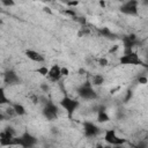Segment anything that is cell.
<instances>
[{
  "label": "cell",
  "instance_id": "9a60e30c",
  "mask_svg": "<svg viewBox=\"0 0 148 148\" xmlns=\"http://www.w3.org/2000/svg\"><path fill=\"white\" fill-rule=\"evenodd\" d=\"M98 34H99L102 37L106 38V39H114V38H116V35H114L108 27H103V28L98 29Z\"/></svg>",
  "mask_w": 148,
  "mask_h": 148
},
{
  "label": "cell",
  "instance_id": "f1b7e54d",
  "mask_svg": "<svg viewBox=\"0 0 148 148\" xmlns=\"http://www.w3.org/2000/svg\"><path fill=\"white\" fill-rule=\"evenodd\" d=\"M5 131H6V132H8V133H10V134H12V135H14V136H17L16 131H15V128H14L13 126H6V127H5Z\"/></svg>",
  "mask_w": 148,
  "mask_h": 148
},
{
  "label": "cell",
  "instance_id": "2e32d148",
  "mask_svg": "<svg viewBox=\"0 0 148 148\" xmlns=\"http://www.w3.org/2000/svg\"><path fill=\"white\" fill-rule=\"evenodd\" d=\"M12 106L14 108V110H15L17 116L21 117V116H25L27 114V110H25V108L22 104H20V103H12Z\"/></svg>",
  "mask_w": 148,
  "mask_h": 148
},
{
  "label": "cell",
  "instance_id": "8d00e7d4",
  "mask_svg": "<svg viewBox=\"0 0 148 148\" xmlns=\"http://www.w3.org/2000/svg\"><path fill=\"white\" fill-rule=\"evenodd\" d=\"M84 72H86V71H84L83 68H80V69H79V73H80V74H82V73H84Z\"/></svg>",
  "mask_w": 148,
  "mask_h": 148
},
{
  "label": "cell",
  "instance_id": "74e56055",
  "mask_svg": "<svg viewBox=\"0 0 148 148\" xmlns=\"http://www.w3.org/2000/svg\"><path fill=\"white\" fill-rule=\"evenodd\" d=\"M141 3H143V5H146V6H148V1H147V0H146V1H142Z\"/></svg>",
  "mask_w": 148,
  "mask_h": 148
},
{
  "label": "cell",
  "instance_id": "7a4b0ae2",
  "mask_svg": "<svg viewBox=\"0 0 148 148\" xmlns=\"http://www.w3.org/2000/svg\"><path fill=\"white\" fill-rule=\"evenodd\" d=\"M119 64L124 65V66H143V67H148L147 64H145L141 58L139 57V54L136 52H131L127 54H123L119 58Z\"/></svg>",
  "mask_w": 148,
  "mask_h": 148
},
{
  "label": "cell",
  "instance_id": "f35d334b",
  "mask_svg": "<svg viewBox=\"0 0 148 148\" xmlns=\"http://www.w3.org/2000/svg\"><path fill=\"white\" fill-rule=\"evenodd\" d=\"M145 139H146V140L148 141V133H147V135H146V138H145Z\"/></svg>",
  "mask_w": 148,
  "mask_h": 148
},
{
  "label": "cell",
  "instance_id": "d6986e66",
  "mask_svg": "<svg viewBox=\"0 0 148 148\" xmlns=\"http://www.w3.org/2000/svg\"><path fill=\"white\" fill-rule=\"evenodd\" d=\"M3 112L9 117V119L10 118H14V117H16L17 114H16V112H15V110H14V108L12 106V105H7L6 106V109L3 110Z\"/></svg>",
  "mask_w": 148,
  "mask_h": 148
},
{
  "label": "cell",
  "instance_id": "d590c367",
  "mask_svg": "<svg viewBox=\"0 0 148 148\" xmlns=\"http://www.w3.org/2000/svg\"><path fill=\"white\" fill-rule=\"evenodd\" d=\"M95 148H104V146H103V145H101V143H98V145H97Z\"/></svg>",
  "mask_w": 148,
  "mask_h": 148
},
{
  "label": "cell",
  "instance_id": "603a6c76",
  "mask_svg": "<svg viewBox=\"0 0 148 148\" xmlns=\"http://www.w3.org/2000/svg\"><path fill=\"white\" fill-rule=\"evenodd\" d=\"M133 148H148V141L145 139V140H141L139 141Z\"/></svg>",
  "mask_w": 148,
  "mask_h": 148
},
{
  "label": "cell",
  "instance_id": "6da1fadb",
  "mask_svg": "<svg viewBox=\"0 0 148 148\" xmlns=\"http://www.w3.org/2000/svg\"><path fill=\"white\" fill-rule=\"evenodd\" d=\"M77 95L81 98L87 99V101H95L98 98V95H97L96 90L92 88V83L89 80L86 81L83 84H81L77 88Z\"/></svg>",
  "mask_w": 148,
  "mask_h": 148
},
{
  "label": "cell",
  "instance_id": "5b68a950",
  "mask_svg": "<svg viewBox=\"0 0 148 148\" xmlns=\"http://www.w3.org/2000/svg\"><path fill=\"white\" fill-rule=\"evenodd\" d=\"M123 45H124V49H125V52L124 54H127V53H131L133 52V47L134 46H138L140 45V40H139V37L136 36V34L134 32H131L128 35H125L123 38Z\"/></svg>",
  "mask_w": 148,
  "mask_h": 148
},
{
  "label": "cell",
  "instance_id": "4dcf8cb0",
  "mask_svg": "<svg viewBox=\"0 0 148 148\" xmlns=\"http://www.w3.org/2000/svg\"><path fill=\"white\" fill-rule=\"evenodd\" d=\"M60 71H61V75H62V76H68V75H69V69H68L67 67L64 66V67H61Z\"/></svg>",
  "mask_w": 148,
  "mask_h": 148
},
{
  "label": "cell",
  "instance_id": "ba28073f",
  "mask_svg": "<svg viewBox=\"0 0 148 148\" xmlns=\"http://www.w3.org/2000/svg\"><path fill=\"white\" fill-rule=\"evenodd\" d=\"M42 113H43V116L47 120H54L58 117V106L53 102L47 101V103L44 104V108L42 110Z\"/></svg>",
  "mask_w": 148,
  "mask_h": 148
},
{
  "label": "cell",
  "instance_id": "ffe728a7",
  "mask_svg": "<svg viewBox=\"0 0 148 148\" xmlns=\"http://www.w3.org/2000/svg\"><path fill=\"white\" fill-rule=\"evenodd\" d=\"M62 14H65V15L69 16V17H71V18H73V20L77 17V14H76V12H75L73 8H68V9L62 10Z\"/></svg>",
  "mask_w": 148,
  "mask_h": 148
},
{
  "label": "cell",
  "instance_id": "7c38bea8",
  "mask_svg": "<svg viewBox=\"0 0 148 148\" xmlns=\"http://www.w3.org/2000/svg\"><path fill=\"white\" fill-rule=\"evenodd\" d=\"M14 135H12L10 133L6 132L5 130L1 131L0 133V145L2 147H9V146H14Z\"/></svg>",
  "mask_w": 148,
  "mask_h": 148
},
{
  "label": "cell",
  "instance_id": "ac0fdd59",
  "mask_svg": "<svg viewBox=\"0 0 148 148\" xmlns=\"http://www.w3.org/2000/svg\"><path fill=\"white\" fill-rule=\"evenodd\" d=\"M0 104H1V105H5V104H7V105H12L9 98L6 96V92H5L3 87L0 88Z\"/></svg>",
  "mask_w": 148,
  "mask_h": 148
},
{
  "label": "cell",
  "instance_id": "e0dca14e",
  "mask_svg": "<svg viewBox=\"0 0 148 148\" xmlns=\"http://www.w3.org/2000/svg\"><path fill=\"white\" fill-rule=\"evenodd\" d=\"M104 81H105V79H104V76L102 74H95L92 76V79H91L92 86H102L104 83Z\"/></svg>",
  "mask_w": 148,
  "mask_h": 148
},
{
  "label": "cell",
  "instance_id": "1f68e13d",
  "mask_svg": "<svg viewBox=\"0 0 148 148\" xmlns=\"http://www.w3.org/2000/svg\"><path fill=\"white\" fill-rule=\"evenodd\" d=\"M118 50H119V45H117V44H116V45H113V46L109 50V53H111V54H112V53H116Z\"/></svg>",
  "mask_w": 148,
  "mask_h": 148
},
{
  "label": "cell",
  "instance_id": "e575fe53",
  "mask_svg": "<svg viewBox=\"0 0 148 148\" xmlns=\"http://www.w3.org/2000/svg\"><path fill=\"white\" fill-rule=\"evenodd\" d=\"M112 148H125L124 145H119V146H112Z\"/></svg>",
  "mask_w": 148,
  "mask_h": 148
},
{
  "label": "cell",
  "instance_id": "83f0119b",
  "mask_svg": "<svg viewBox=\"0 0 148 148\" xmlns=\"http://www.w3.org/2000/svg\"><path fill=\"white\" fill-rule=\"evenodd\" d=\"M98 65H99V66H102V67H105V66H108V65H109V60H108L106 58L102 57V58H99V59H98Z\"/></svg>",
  "mask_w": 148,
  "mask_h": 148
},
{
  "label": "cell",
  "instance_id": "5bb4252c",
  "mask_svg": "<svg viewBox=\"0 0 148 148\" xmlns=\"http://www.w3.org/2000/svg\"><path fill=\"white\" fill-rule=\"evenodd\" d=\"M110 120V116L106 112V108L105 105H98V110H97V121L98 123H108Z\"/></svg>",
  "mask_w": 148,
  "mask_h": 148
},
{
  "label": "cell",
  "instance_id": "3957f363",
  "mask_svg": "<svg viewBox=\"0 0 148 148\" xmlns=\"http://www.w3.org/2000/svg\"><path fill=\"white\" fill-rule=\"evenodd\" d=\"M37 143V138L30 134L29 132H24L20 136L14 138V146H20L22 148H34Z\"/></svg>",
  "mask_w": 148,
  "mask_h": 148
},
{
  "label": "cell",
  "instance_id": "836d02e7",
  "mask_svg": "<svg viewBox=\"0 0 148 148\" xmlns=\"http://www.w3.org/2000/svg\"><path fill=\"white\" fill-rule=\"evenodd\" d=\"M98 5H99L101 7H103V8H104V7L106 6V2H105V1H103V0H101V1H98Z\"/></svg>",
  "mask_w": 148,
  "mask_h": 148
},
{
  "label": "cell",
  "instance_id": "52a82bcc",
  "mask_svg": "<svg viewBox=\"0 0 148 148\" xmlns=\"http://www.w3.org/2000/svg\"><path fill=\"white\" fill-rule=\"evenodd\" d=\"M104 141L110 146H119L126 143V139L118 136L114 130H106L104 132Z\"/></svg>",
  "mask_w": 148,
  "mask_h": 148
},
{
  "label": "cell",
  "instance_id": "484cf974",
  "mask_svg": "<svg viewBox=\"0 0 148 148\" xmlns=\"http://www.w3.org/2000/svg\"><path fill=\"white\" fill-rule=\"evenodd\" d=\"M0 3L2 6H6V7H13V6H15V1H13V0H0Z\"/></svg>",
  "mask_w": 148,
  "mask_h": 148
},
{
  "label": "cell",
  "instance_id": "9c48e42d",
  "mask_svg": "<svg viewBox=\"0 0 148 148\" xmlns=\"http://www.w3.org/2000/svg\"><path fill=\"white\" fill-rule=\"evenodd\" d=\"M83 132L87 138H96L102 133V130L91 121H84L83 123Z\"/></svg>",
  "mask_w": 148,
  "mask_h": 148
},
{
  "label": "cell",
  "instance_id": "8fae6325",
  "mask_svg": "<svg viewBox=\"0 0 148 148\" xmlns=\"http://www.w3.org/2000/svg\"><path fill=\"white\" fill-rule=\"evenodd\" d=\"M60 69H61V67H60L59 65H52V66L50 67L49 75H47L49 80L52 81V82H58V81H60V79L62 77Z\"/></svg>",
  "mask_w": 148,
  "mask_h": 148
},
{
  "label": "cell",
  "instance_id": "44dd1931",
  "mask_svg": "<svg viewBox=\"0 0 148 148\" xmlns=\"http://www.w3.org/2000/svg\"><path fill=\"white\" fill-rule=\"evenodd\" d=\"M49 71H50V68H47L46 66H40V67H38L36 69V72L38 74H40L42 76H47L49 75Z\"/></svg>",
  "mask_w": 148,
  "mask_h": 148
},
{
  "label": "cell",
  "instance_id": "cb8c5ba5",
  "mask_svg": "<svg viewBox=\"0 0 148 148\" xmlns=\"http://www.w3.org/2000/svg\"><path fill=\"white\" fill-rule=\"evenodd\" d=\"M74 21H76L81 27H86V24H87V20L84 16H77L76 18H74Z\"/></svg>",
  "mask_w": 148,
  "mask_h": 148
},
{
  "label": "cell",
  "instance_id": "277c9868",
  "mask_svg": "<svg viewBox=\"0 0 148 148\" xmlns=\"http://www.w3.org/2000/svg\"><path fill=\"white\" fill-rule=\"evenodd\" d=\"M60 105H61V108L66 111L67 117H68L69 119H72L73 116H74V112H75V111L77 110V108L80 106V102L76 101V99H74V98H71V97H68V96H65V97H62V98L60 99Z\"/></svg>",
  "mask_w": 148,
  "mask_h": 148
},
{
  "label": "cell",
  "instance_id": "d4e9b609",
  "mask_svg": "<svg viewBox=\"0 0 148 148\" xmlns=\"http://www.w3.org/2000/svg\"><path fill=\"white\" fill-rule=\"evenodd\" d=\"M132 97H133V91H132L131 89H128V90L126 91V94H125V97H124V103L130 102V101L132 99Z\"/></svg>",
  "mask_w": 148,
  "mask_h": 148
},
{
  "label": "cell",
  "instance_id": "4fadbf2b",
  "mask_svg": "<svg viewBox=\"0 0 148 148\" xmlns=\"http://www.w3.org/2000/svg\"><path fill=\"white\" fill-rule=\"evenodd\" d=\"M24 54L28 59H30L31 61H35V62H44L45 58L43 54H40L39 52L35 51V50H31V49H28L24 51Z\"/></svg>",
  "mask_w": 148,
  "mask_h": 148
},
{
  "label": "cell",
  "instance_id": "f546056e",
  "mask_svg": "<svg viewBox=\"0 0 148 148\" xmlns=\"http://www.w3.org/2000/svg\"><path fill=\"white\" fill-rule=\"evenodd\" d=\"M79 3H80L79 1H66V6H68V7L73 8V9H74V7H76Z\"/></svg>",
  "mask_w": 148,
  "mask_h": 148
},
{
  "label": "cell",
  "instance_id": "30bf717a",
  "mask_svg": "<svg viewBox=\"0 0 148 148\" xmlns=\"http://www.w3.org/2000/svg\"><path fill=\"white\" fill-rule=\"evenodd\" d=\"M3 81L6 84H9V86H15V84H18L20 83V77L18 75L16 74L15 71L13 69H8L3 73Z\"/></svg>",
  "mask_w": 148,
  "mask_h": 148
},
{
  "label": "cell",
  "instance_id": "d6a6232c",
  "mask_svg": "<svg viewBox=\"0 0 148 148\" xmlns=\"http://www.w3.org/2000/svg\"><path fill=\"white\" fill-rule=\"evenodd\" d=\"M43 10H44L45 13H49V14H52V10H51V8H50V7H44V8H43Z\"/></svg>",
  "mask_w": 148,
  "mask_h": 148
},
{
  "label": "cell",
  "instance_id": "7402d4cb",
  "mask_svg": "<svg viewBox=\"0 0 148 148\" xmlns=\"http://www.w3.org/2000/svg\"><path fill=\"white\" fill-rule=\"evenodd\" d=\"M138 83L139 84H142V86H145V84H148V77L146 76V75H140V76H138Z\"/></svg>",
  "mask_w": 148,
  "mask_h": 148
},
{
  "label": "cell",
  "instance_id": "8992f818",
  "mask_svg": "<svg viewBox=\"0 0 148 148\" xmlns=\"http://www.w3.org/2000/svg\"><path fill=\"white\" fill-rule=\"evenodd\" d=\"M139 5H140V2L138 0H128L119 7V10H120V13H123L125 15L136 16L139 14Z\"/></svg>",
  "mask_w": 148,
  "mask_h": 148
},
{
  "label": "cell",
  "instance_id": "4316f807",
  "mask_svg": "<svg viewBox=\"0 0 148 148\" xmlns=\"http://www.w3.org/2000/svg\"><path fill=\"white\" fill-rule=\"evenodd\" d=\"M39 88H40V90H42L43 92H49V91H50V86H49V83H46V82H42L40 86H39Z\"/></svg>",
  "mask_w": 148,
  "mask_h": 148
}]
</instances>
